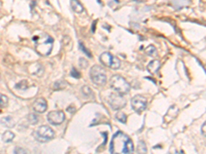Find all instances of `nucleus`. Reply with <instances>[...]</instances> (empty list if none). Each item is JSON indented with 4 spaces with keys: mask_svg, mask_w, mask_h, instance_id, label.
Here are the masks:
<instances>
[{
    "mask_svg": "<svg viewBox=\"0 0 206 154\" xmlns=\"http://www.w3.org/2000/svg\"><path fill=\"white\" fill-rule=\"evenodd\" d=\"M131 106L133 110L140 114L146 109L147 107V99L146 97L141 96V95H137V96L133 97L131 100Z\"/></svg>",
    "mask_w": 206,
    "mask_h": 154,
    "instance_id": "7",
    "label": "nucleus"
},
{
    "mask_svg": "<svg viewBox=\"0 0 206 154\" xmlns=\"http://www.w3.org/2000/svg\"><path fill=\"white\" fill-rule=\"evenodd\" d=\"M116 118L119 120V121H121L122 123H126V121H127V116H126L125 113H123V112H118V113H116Z\"/></svg>",
    "mask_w": 206,
    "mask_h": 154,
    "instance_id": "19",
    "label": "nucleus"
},
{
    "mask_svg": "<svg viewBox=\"0 0 206 154\" xmlns=\"http://www.w3.org/2000/svg\"><path fill=\"white\" fill-rule=\"evenodd\" d=\"M47 121L53 125H59L65 120V113L60 110H56V111H51L47 114Z\"/></svg>",
    "mask_w": 206,
    "mask_h": 154,
    "instance_id": "9",
    "label": "nucleus"
},
{
    "mask_svg": "<svg viewBox=\"0 0 206 154\" xmlns=\"http://www.w3.org/2000/svg\"><path fill=\"white\" fill-rule=\"evenodd\" d=\"M15 153H27V150H25V149H23V148H20V147H17L15 149Z\"/></svg>",
    "mask_w": 206,
    "mask_h": 154,
    "instance_id": "25",
    "label": "nucleus"
},
{
    "mask_svg": "<svg viewBox=\"0 0 206 154\" xmlns=\"http://www.w3.org/2000/svg\"><path fill=\"white\" fill-rule=\"evenodd\" d=\"M70 75L72 77H74V78H80V74L78 73V71H76L75 68H72V71L70 72Z\"/></svg>",
    "mask_w": 206,
    "mask_h": 154,
    "instance_id": "23",
    "label": "nucleus"
},
{
    "mask_svg": "<svg viewBox=\"0 0 206 154\" xmlns=\"http://www.w3.org/2000/svg\"><path fill=\"white\" fill-rule=\"evenodd\" d=\"M80 48L81 50H83V53H88V56H89V58H91V56H92V55H91V53L87 50V48H85V46H83V44L81 42L80 43Z\"/></svg>",
    "mask_w": 206,
    "mask_h": 154,
    "instance_id": "24",
    "label": "nucleus"
},
{
    "mask_svg": "<svg viewBox=\"0 0 206 154\" xmlns=\"http://www.w3.org/2000/svg\"><path fill=\"white\" fill-rule=\"evenodd\" d=\"M144 51H146V53H147V55L151 56H156L157 53H158L157 48L155 47L154 45H149L146 50H144Z\"/></svg>",
    "mask_w": 206,
    "mask_h": 154,
    "instance_id": "15",
    "label": "nucleus"
},
{
    "mask_svg": "<svg viewBox=\"0 0 206 154\" xmlns=\"http://www.w3.org/2000/svg\"><path fill=\"white\" fill-rule=\"evenodd\" d=\"M100 62L103 64L104 66L108 67L110 69L113 70H118L121 67V62L116 56H114L113 55H111L110 53H103L100 56Z\"/></svg>",
    "mask_w": 206,
    "mask_h": 154,
    "instance_id": "6",
    "label": "nucleus"
},
{
    "mask_svg": "<svg viewBox=\"0 0 206 154\" xmlns=\"http://www.w3.org/2000/svg\"><path fill=\"white\" fill-rule=\"evenodd\" d=\"M1 123L7 128H11V127H15V121H14V119H12V117H11V116L3 117L1 119Z\"/></svg>",
    "mask_w": 206,
    "mask_h": 154,
    "instance_id": "13",
    "label": "nucleus"
},
{
    "mask_svg": "<svg viewBox=\"0 0 206 154\" xmlns=\"http://www.w3.org/2000/svg\"><path fill=\"white\" fill-rule=\"evenodd\" d=\"M111 153H132L134 151V144L132 140L123 132H118L113 135L110 142Z\"/></svg>",
    "mask_w": 206,
    "mask_h": 154,
    "instance_id": "1",
    "label": "nucleus"
},
{
    "mask_svg": "<svg viewBox=\"0 0 206 154\" xmlns=\"http://www.w3.org/2000/svg\"><path fill=\"white\" fill-rule=\"evenodd\" d=\"M27 83V80H23L22 82H20V83H18L16 85V88L18 89H26L28 85H25V84Z\"/></svg>",
    "mask_w": 206,
    "mask_h": 154,
    "instance_id": "22",
    "label": "nucleus"
},
{
    "mask_svg": "<svg viewBox=\"0 0 206 154\" xmlns=\"http://www.w3.org/2000/svg\"><path fill=\"white\" fill-rule=\"evenodd\" d=\"M160 67H161V63L157 60H152L147 65V70L151 72L152 74H156L158 71H159Z\"/></svg>",
    "mask_w": 206,
    "mask_h": 154,
    "instance_id": "11",
    "label": "nucleus"
},
{
    "mask_svg": "<svg viewBox=\"0 0 206 154\" xmlns=\"http://www.w3.org/2000/svg\"><path fill=\"white\" fill-rule=\"evenodd\" d=\"M205 125H206V123L204 122V123H203V125H202V130H201V132H202V135L203 136H205Z\"/></svg>",
    "mask_w": 206,
    "mask_h": 154,
    "instance_id": "26",
    "label": "nucleus"
},
{
    "mask_svg": "<svg viewBox=\"0 0 206 154\" xmlns=\"http://www.w3.org/2000/svg\"><path fill=\"white\" fill-rule=\"evenodd\" d=\"M110 87L121 95H126L130 91V84L121 75H113L110 78Z\"/></svg>",
    "mask_w": 206,
    "mask_h": 154,
    "instance_id": "3",
    "label": "nucleus"
},
{
    "mask_svg": "<svg viewBox=\"0 0 206 154\" xmlns=\"http://www.w3.org/2000/svg\"><path fill=\"white\" fill-rule=\"evenodd\" d=\"M28 119H29L28 121L31 123V124H35V123H37L38 121H39L37 115H35V114H30L29 116H28Z\"/></svg>",
    "mask_w": 206,
    "mask_h": 154,
    "instance_id": "20",
    "label": "nucleus"
},
{
    "mask_svg": "<svg viewBox=\"0 0 206 154\" xmlns=\"http://www.w3.org/2000/svg\"><path fill=\"white\" fill-rule=\"evenodd\" d=\"M67 85V83L64 81V80H59L57 81L56 83L54 84V89H62V88H65V86Z\"/></svg>",
    "mask_w": 206,
    "mask_h": 154,
    "instance_id": "18",
    "label": "nucleus"
},
{
    "mask_svg": "<svg viewBox=\"0 0 206 154\" xmlns=\"http://www.w3.org/2000/svg\"><path fill=\"white\" fill-rule=\"evenodd\" d=\"M70 5H71V8L74 12L76 14H81L83 11V6L81 5V3L78 0H70Z\"/></svg>",
    "mask_w": 206,
    "mask_h": 154,
    "instance_id": "12",
    "label": "nucleus"
},
{
    "mask_svg": "<svg viewBox=\"0 0 206 154\" xmlns=\"http://www.w3.org/2000/svg\"><path fill=\"white\" fill-rule=\"evenodd\" d=\"M90 77L93 83L98 86H104L107 82V76L102 67L95 65L90 70Z\"/></svg>",
    "mask_w": 206,
    "mask_h": 154,
    "instance_id": "4",
    "label": "nucleus"
},
{
    "mask_svg": "<svg viewBox=\"0 0 206 154\" xmlns=\"http://www.w3.org/2000/svg\"><path fill=\"white\" fill-rule=\"evenodd\" d=\"M47 109V101L42 98H39L33 103V110L36 113H44Z\"/></svg>",
    "mask_w": 206,
    "mask_h": 154,
    "instance_id": "10",
    "label": "nucleus"
},
{
    "mask_svg": "<svg viewBox=\"0 0 206 154\" xmlns=\"http://www.w3.org/2000/svg\"><path fill=\"white\" fill-rule=\"evenodd\" d=\"M124 95L121 94H111L108 98V101L109 104L113 109L114 110H119V109H123L124 107L126 106V99L123 97Z\"/></svg>",
    "mask_w": 206,
    "mask_h": 154,
    "instance_id": "8",
    "label": "nucleus"
},
{
    "mask_svg": "<svg viewBox=\"0 0 206 154\" xmlns=\"http://www.w3.org/2000/svg\"><path fill=\"white\" fill-rule=\"evenodd\" d=\"M137 152L138 153H146L147 152L146 143H144L143 141H139L138 146H137Z\"/></svg>",
    "mask_w": 206,
    "mask_h": 154,
    "instance_id": "17",
    "label": "nucleus"
},
{
    "mask_svg": "<svg viewBox=\"0 0 206 154\" xmlns=\"http://www.w3.org/2000/svg\"><path fill=\"white\" fill-rule=\"evenodd\" d=\"M33 40L35 41V50L40 56H49L52 51L54 39L49 35H44V37L40 36H34Z\"/></svg>",
    "mask_w": 206,
    "mask_h": 154,
    "instance_id": "2",
    "label": "nucleus"
},
{
    "mask_svg": "<svg viewBox=\"0 0 206 154\" xmlns=\"http://www.w3.org/2000/svg\"><path fill=\"white\" fill-rule=\"evenodd\" d=\"M81 91H83V94L85 95L86 97L92 96V91H91V88L89 86H83V89H81Z\"/></svg>",
    "mask_w": 206,
    "mask_h": 154,
    "instance_id": "21",
    "label": "nucleus"
},
{
    "mask_svg": "<svg viewBox=\"0 0 206 154\" xmlns=\"http://www.w3.org/2000/svg\"><path fill=\"white\" fill-rule=\"evenodd\" d=\"M14 139H15V133L11 132V130H6V132L2 135V140L5 143H11Z\"/></svg>",
    "mask_w": 206,
    "mask_h": 154,
    "instance_id": "14",
    "label": "nucleus"
},
{
    "mask_svg": "<svg viewBox=\"0 0 206 154\" xmlns=\"http://www.w3.org/2000/svg\"><path fill=\"white\" fill-rule=\"evenodd\" d=\"M7 104H8V98L4 96V95L0 94V109L5 108L7 106Z\"/></svg>",
    "mask_w": 206,
    "mask_h": 154,
    "instance_id": "16",
    "label": "nucleus"
},
{
    "mask_svg": "<svg viewBox=\"0 0 206 154\" xmlns=\"http://www.w3.org/2000/svg\"><path fill=\"white\" fill-rule=\"evenodd\" d=\"M74 107H73V106H71V107H68L67 108V111H74Z\"/></svg>",
    "mask_w": 206,
    "mask_h": 154,
    "instance_id": "27",
    "label": "nucleus"
},
{
    "mask_svg": "<svg viewBox=\"0 0 206 154\" xmlns=\"http://www.w3.org/2000/svg\"><path fill=\"white\" fill-rule=\"evenodd\" d=\"M55 133L49 125H40L35 132V139L39 142H49L50 140L54 139Z\"/></svg>",
    "mask_w": 206,
    "mask_h": 154,
    "instance_id": "5",
    "label": "nucleus"
}]
</instances>
